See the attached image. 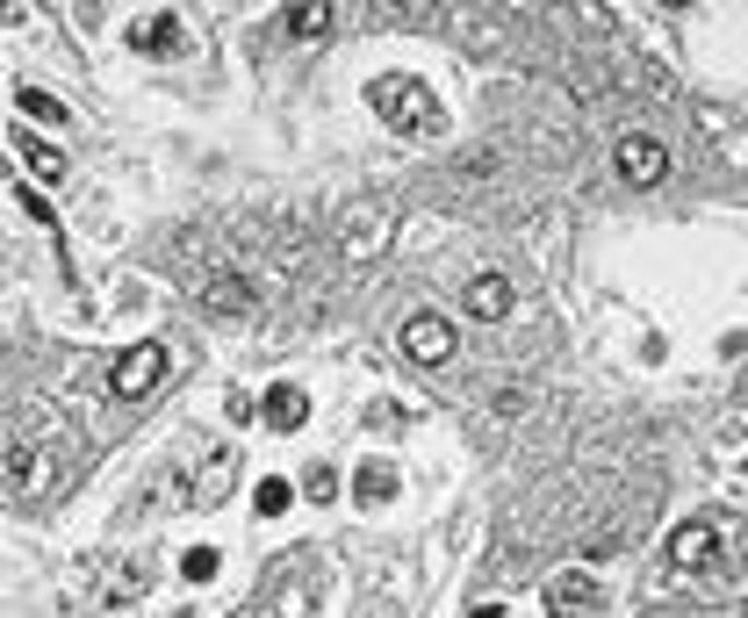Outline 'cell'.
Instances as JSON below:
<instances>
[{
	"label": "cell",
	"instance_id": "obj_1",
	"mask_svg": "<svg viewBox=\"0 0 748 618\" xmlns=\"http://www.w3.org/2000/svg\"><path fill=\"white\" fill-rule=\"evenodd\" d=\"M367 102H375V116H382L396 138H439V130H447V108H439L432 86L411 80V72H382V80L367 86Z\"/></svg>",
	"mask_w": 748,
	"mask_h": 618
},
{
	"label": "cell",
	"instance_id": "obj_2",
	"mask_svg": "<svg viewBox=\"0 0 748 618\" xmlns=\"http://www.w3.org/2000/svg\"><path fill=\"white\" fill-rule=\"evenodd\" d=\"M734 539H741V518H684L669 533V568L677 575H713L720 561L734 568Z\"/></svg>",
	"mask_w": 748,
	"mask_h": 618
},
{
	"label": "cell",
	"instance_id": "obj_3",
	"mask_svg": "<svg viewBox=\"0 0 748 618\" xmlns=\"http://www.w3.org/2000/svg\"><path fill=\"white\" fill-rule=\"evenodd\" d=\"M158 381H166V345H130V353H122L116 360V375H108V389L122 395V403H138V395H152Z\"/></svg>",
	"mask_w": 748,
	"mask_h": 618
},
{
	"label": "cell",
	"instance_id": "obj_4",
	"mask_svg": "<svg viewBox=\"0 0 748 618\" xmlns=\"http://www.w3.org/2000/svg\"><path fill=\"white\" fill-rule=\"evenodd\" d=\"M605 611V590H597L591 568H561L547 583V618H597Z\"/></svg>",
	"mask_w": 748,
	"mask_h": 618
},
{
	"label": "cell",
	"instance_id": "obj_5",
	"mask_svg": "<svg viewBox=\"0 0 748 618\" xmlns=\"http://www.w3.org/2000/svg\"><path fill=\"white\" fill-rule=\"evenodd\" d=\"M612 166H619V180H627V188H655L662 173H669V152H662V138H619Z\"/></svg>",
	"mask_w": 748,
	"mask_h": 618
},
{
	"label": "cell",
	"instance_id": "obj_6",
	"mask_svg": "<svg viewBox=\"0 0 748 618\" xmlns=\"http://www.w3.org/2000/svg\"><path fill=\"white\" fill-rule=\"evenodd\" d=\"M403 353H411L418 367L453 360V324H447V317H432V309H418V317L403 324Z\"/></svg>",
	"mask_w": 748,
	"mask_h": 618
},
{
	"label": "cell",
	"instance_id": "obj_7",
	"mask_svg": "<svg viewBox=\"0 0 748 618\" xmlns=\"http://www.w3.org/2000/svg\"><path fill=\"white\" fill-rule=\"evenodd\" d=\"M302 417H310V395H302L296 381H274V389L260 395V425L266 431H296Z\"/></svg>",
	"mask_w": 748,
	"mask_h": 618
},
{
	"label": "cell",
	"instance_id": "obj_8",
	"mask_svg": "<svg viewBox=\"0 0 748 618\" xmlns=\"http://www.w3.org/2000/svg\"><path fill=\"white\" fill-rule=\"evenodd\" d=\"M130 44L152 51V58H180L188 51V29H180V15H144L138 29H130Z\"/></svg>",
	"mask_w": 748,
	"mask_h": 618
},
{
	"label": "cell",
	"instance_id": "obj_9",
	"mask_svg": "<svg viewBox=\"0 0 748 618\" xmlns=\"http://www.w3.org/2000/svg\"><path fill=\"white\" fill-rule=\"evenodd\" d=\"M252 302H260V295H252L245 274H210L202 281V309H216V317H245Z\"/></svg>",
	"mask_w": 748,
	"mask_h": 618
},
{
	"label": "cell",
	"instance_id": "obj_10",
	"mask_svg": "<svg viewBox=\"0 0 748 618\" xmlns=\"http://www.w3.org/2000/svg\"><path fill=\"white\" fill-rule=\"evenodd\" d=\"M468 317H475V324L511 317V281H504V274H475V281H468Z\"/></svg>",
	"mask_w": 748,
	"mask_h": 618
},
{
	"label": "cell",
	"instance_id": "obj_11",
	"mask_svg": "<svg viewBox=\"0 0 748 618\" xmlns=\"http://www.w3.org/2000/svg\"><path fill=\"white\" fill-rule=\"evenodd\" d=\"M353 497H360L367 511H375V503H396V467H389V461H367L360 475H353Z\"/></svg>",
	"mask_w": 748,
	"mask_h": 618
},
{
	"label": "cell",
	"instance_id": "obj_12",
	"mask_svg": "<svg viewBox=\"0 0 748 618\" xmlns=\"http://www.w3.org/2000/svg\"><path fill=\"white\" fill-rule=\"evenodd\" d=\"M22 166H29L36 180H66V152L44 144V138H22Z\"/></svg>",
	"mask_w": 748,
	"mask_h": 618
},
{
	"label": "cell",
	"instance_id": "obj_13",
	"mask_svg": "<svg viewBox=\"0 0 748 618\" xmlns=\"http://www.w3.org/2000/svg\"><path fill=\"white\" fill-rule=\"evenodd\" d=\"M281 22H288V36H296V44H310V36L331 29V8H288Z\"/></svg>",
	"mask_w": 748,
	"mask_h": 618
},
{
	"label": "cell",
	"instance_id": "obj_14",
	"mask_svg": "<svg viewBox=\"0 0 748 618\" xmlns=\"http://www.w3.org/2000/svg\"><path fill=\"white\" fill-rule=\"evenodd\" d=\"M216 568H224L216 547H188V554H180V575H188V583H216Z\"/></svg>",
	"mask_w": 748,
	"mask_h": 618
},
{
	"label": "cell",
	"instance_id": "obj_15",
	"mask_svg": "<svg viewBox=\"0 0 748 618\" xmlns=\"http://www.w3.org/2000/svg\"><path fill=\"white\" fill-rule=\"evenodd\" d=\"M15 108H22V116H36V122H66V108H58L51 94H36V86H15Z\"/></svg>",
	"mask_w": 748,
	"mask_h": 618
},
{
	"label": "cell",
	"instance_id": "obj_16",
	"mask_svg": "<svg viewBox=\"0 0 748 618\" xmlns=\"http://www.w3.org/2000/svg\"><path fill=\"white\" fill-rule=\"evenodd\" d=\"M288 503H296V489H288V482H274V475H266V482H260V497H252V511H260V518H281V511H288Z\"/></svg>",
	"mask_w": 748,
	"mask_h": 618
},
{
	"label": "cell",
	"instance_id": "obj_17",
	"mask_svg": "<svg viewBox=\"0 0 748 618\" xmlns=\"http://www.w3.org/2000/svg\"><path fill=\"white\" fill-rule=\"evenodd\" d=\"M230 475H238V453H216L210 461V482H202V503H216L230 489Z\"/></svg>",
	"mask_w": 748,
	"mask_h": 618
},
{
	"label": "cell",
	"instance_id": "obj_18",
	"mask_svg": "<svg viewBox=\"0 0 748 618\" xmlns=\"http://www.w3.org/2000/svg\"><path fill=\"white\" fill-rule=\"evenodd\" d=\"M302 497H310V503H331V497H339V475H331V467H310V475H302Z\"/></svg>",
	"mask_w": 748,
	"mask_h": 618
},
{
	"label": "cell",
	"instance_id": "obj_19",
	"mask_svg": "<svg viewBox=\"0 0 748 618\" xmlns=\"http://www.w3.org/2000/svg\"><path fill=\"white\" fill-rule=\"evenodd\" d=\"M468 618H511V611H504V604H475Z\"/></svg>",
	"mask_w": 748,
	"mask_h": 618
}]
</instances>
